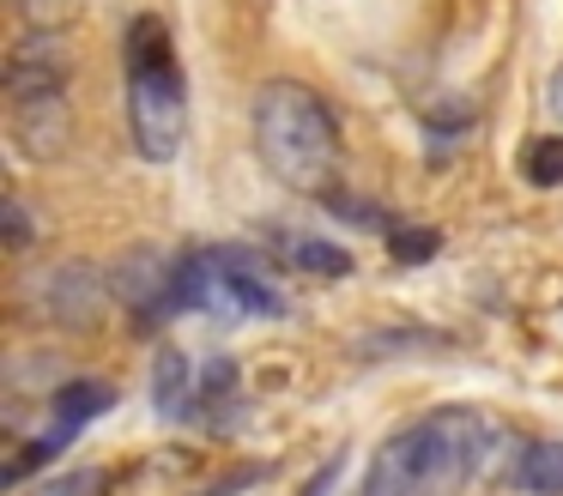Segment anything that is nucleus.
Wrapping results in <instances>:
<instances>
[{
	"label": "nucleus",
	"mask_w": 563,
	"mask_h": 496,
	"mask_svg": "<svg viewBox=\"0 0 563 496\" xmlns=\"http://www.w3.org/2000/svg\"><path fill=\"white\" fill-rule=\"evenodd\" d=\"M340 466H345V454H333L328 466H321L316 478H309V491H303V496H328V491H333V478H340Z\"/></svg>",
	"instance_id": "18"
},
{
	"label": "nucleus",
	"mask_w": 563,
	"mask_h": 496,
	"mask_svg": "<svg viewBox=\"0 0 563 496\" xmlns=\"http://www.w3.org/2000/svg\"><path fill=\"white\" fill-rule=\"evenodd\" d=\"M110 406H115L110 382H67V387H55V418L62 423H86V418H98V411H110Z\"/></svg>",
	"instance_id": "12"
},
{
	"label": "nucleus",
	"mask_w": 563,
	"mask_h": 496,
	"mask_svg": "<svg viewBox=\"0 0 563 496\" xmlns=\"http://www.w3.org/2000/svg\"><path fill=\"white\" fill-rule=\"evenodd\" d=\"M31 236H37V230H31V212L19 200H7V249H31Z\"/></svg>",
	"instance_id": "17"
},
{
	"label": "nucleus",
	"mask_w": 563,
	"mask_h": 496,
	"mask_svg": "<svg viewBox=\"0 0 563 496\" xmlns=\"http://www.w3.org/2000/svg\"><path fill=\"white\" fill-rule=\"evenodd\" d=\"M521 169H527L533 188H558L563 181V133H539V140L521 152Z\"/></svg>",
	"instance_id": "14"
},
{
	"label": "nucleus",
	"mask_w": 563,
	"mask_h": 496,
	"mask_svg": "<svg viewBox=\"0 0 563 496\" xmlns=\"http://www.w3.org/2000/svg\"><path fill=\"white\" fill-rule=\"evenodd\" d=\"M110 285H115V297L134 302V309H164V302H176V273H170V261H164L158 249L122 254V266L110 273Z\"/></svg>",
	"instance_id": "7"
},
{
	"label": "nucleus",
	"mask_w": 563,
	"mask_h": 496,
	"mask_svg": "<svg viewBox=\"0 0 563 496\" xmlns=\"http://www.w3.org/2000/svg\"><path fill=\"white\" fill-rule=\"evenodd\" d=\"M79 7H86V0H19L31 31H62V24L79 19Z\"/></svg>",
	"instance_id": "15"
},
{
	"label": "nucleus",
	"mask_w": 563,
	"mask_h": 496,
	"mask_svg": "<svg viewBox=\"0 0 563 496\" xmlns=\"http://www.w3.org/2000/svg\"><path fill=\"white\" fill-rule=\"evenodd\" d=\"M515 484L533 496H563V442H533L515 460Z\"/></svg>",
	"instance_id": "10"
},
{
	"label": "nucleus",
	"mask_w": 563,
	"mask_h": 496,
	"mask_svg": "<svg viewBox=\"0 0 563 496\" xmlns=\"http://www.w3.org/2000/svg\"><path fill=\"white\" fill-rule=\"evenodd\" d=\"M128 121H134V152L146 164H170L183 152L188 133V103H183V73H134V91H128Z\"/></svg>",
	"instance_id": "2"
},
{
	"label": "nucleus",
	"mask_w": 563,
	"mask_h": 496,
	"mask_svg": "<svg viewBox=\"0 0 563 496\" xmlns=\"http://www.w3.org/2000/svg\"><path fill=\"white\" fill-rule=\"evenodd\" d=\"M67 73H74V55L55 31H31L25 43H13L7 55V91L13 97H49L67 91Z\"/></svg>",
	"instance_id": "4"
},
{
	"label": "nucleus",
	"mask_w": 563,
	"mask_h": 496,
	"mask_svg": "<svg viewBox=\"0 0 563 496\" xmlns=\"http://www.w3.org/2000/svg\"><path fill=\"white\" fill-rule=\"evenodd\" d=\"M285 261L303 266V273H321V278H345V273H352V254H345L340 242H321V236L285 242Z\"/></svg>",
	"instance_id": "13"
},
{
	"label": "nucleus",
	"mask_w": 563,
	"mask_h": 496,
	"mask_svg": "<svg viewBox=\"0 0 563 496\" xmlns=\"http://www.w3.org/2000/svg\"><path fill=\"white\" fill-rule=\"evenodd\" d=\"M13 133H19V152L25 157H55L74 133V115H67V97H13Z\"/></svg>",
	"instance_id": "6"
},
{
	"label": "nucleus",
	"mask_w": 563,
	"mask_h": 496,
	"mask_svg": "<svg viewBox=\"0 0 563 496\" xmlns=\"http://www.w3.org/2000/svg\"><path fill=\"white\" fill-rule=\"evenodd\" d=\"M128 67H134V73H164V67H176L164 19H134V24H128Z\"/></svg>",
	"instance_id": "11"
},
{
	"label": "nucleus",
	"mask_w": 563,
	"mask_h": 496,
	"mask_svg": "<svg viewBox=\"0 0 563 496\" xmlns=\"http://www.w3.org/2000/svg\"><path fill=\"white\" fill-rule=\"evenodd\" d=\"M437 249H442V236H437V230H424V224L388 230V254H394V261H430Z\"/></svg>",
	"instance_id": "16"
},
{
	"label": "nucleus",
	"mask_w": 563,
	"mask_h": 496,
	"mask_svg": "<svg viewBox=\"0 0 563 496\" xmlns=\"http://www.w3.org/2000/svg\"><path fill=\"white\" fill-rule=\"evenodd\" d=\"M188 394H195V382H188V357L164 345V351H158V363H152V399H158L164 418H183V411L195 406Z\"/></svg>",
	"instance_id": "9"
},
{
	"label": "nucleus",
	"mask_w": 563,
	"mask_h": 496,
	"mask_svg": "<svg viewBox=\"0 0 563 496\" xmlns=\"http://www.w3.org/2000/svg\"><path fill=\"white\" fill-rule=\"evenodd\" d=\"M418 484H430V478H424L418 436L406 430V436H394V442L376 454V466H369V478H364V496H412Z\"/></svg>",
	"instance_id": "8"
},
{
	"label": "nucleus",
	"mask_w": 563,
	"mask_h": 496,
	"mask_svg": "<svg viewBox=\"0 0 563 496\" xmlns=\"http://www.w3.org/2000/svg\"><path fill=\"white\" fill-rule=\"evenodd\" d=\"M412 436H418V454H424V478H466V472L485 466L490 442H497L490 418H478L466 406L430 411L424 423H412Z\"/></svg>",
	"instance_id": "3"
},
{
	"label": "nucleus",
	"mask_w": 563,
	"mask_h": 496,
	"mask_svg": "<svg viewBox=\"0 0 563 496\" xmlns=\"http://www.w3.org/2000/svg\"><path fill=\"white\" fill-rule=\"evenodd\" d=\"M37 302H43V315H49V321H62V327H91L103 315V278H98V266H86V261L55 266V273L43 278Z\"/></svg>",
	"instance_id": "5"
},
{
	"label": "nucleus",
	"mask_w": 563,
	"mask_h": 496,
	"mask_svg": "<svg viewBox=\"0 0 563 496\" xmlns=\"http://www.w3.org/2000/svg\"><path fill=\"white\" fill-rule=\"evenodd\" d=\"M551 109H558V115H563V67L551 73Z\"/></svg>",
	"instance_id": "19"
},
{
	"label": "nucleus",
	"mask_w": 563,
	"mask_h": 496,
	"mask_svg": "<svg viewBox=\"0 0 563 496\" xmlns=\"http://www.w3.org/2000/svg\"><path fill=\"white\" fill-rule=\"evenodd\" d=\"M255 152L285 188H328L340 164V121L309 85H267L255 97Z\"/></svg>",
	"instance_id": "1"
}]
</instances>
